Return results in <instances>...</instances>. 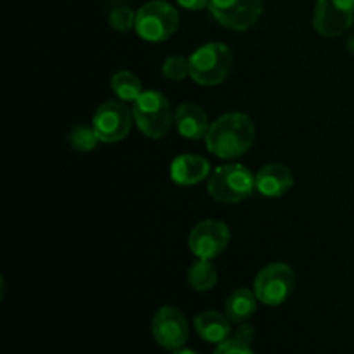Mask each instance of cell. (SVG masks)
<instances>
[{
  "mask_svg": "<svg viewBox=\"0 0 354 354\" xmlns=\"http://www.w3.org/2000/svg\"><path fill=\"white\" fill-rule=\"evenodd\" d=\"M254 123L244 113H228L213 121L206 135V147L220 159L244 156L254 142Z\"/></svg>",
  "mask_w": 354,
  "mask_h": 354,
  "instance_id": "1",
  "label": "cell"
},
{
  "mask_svg": "<svg viewBox=\"0 0 354 354\" xmlns=\"http://www.w3.org/2000/svg\"><path fill=\"white\" fill-rule=\"evenodd\" d=\"M234 52L220 41L206 44L189 57L190 78L203 86L220 85L230 75Z\"/></svg>",
  "mask_w": 354,
  "mask_h": 354,
  "instance_id": "2",
  "label": "cell"
},
{
  "mask_svg": "<svg viewBox=\"0 0 354 354\" xmlns=\"http://www.w3.org/2000/svg\"><path fill=\"white\" fill-rule=\"evenodd\" d=\"M131 113L138 130L152 140L165 137L175 121L169 100L159 90L142 92V95L133 102Z\"/></svg>",
  "mask_w": 354,
  "mask_h": 354,
  "instance_id": "3",
  "label": "cell"
},
{
  "mask_svg": "<svg viewBox=\"0 0 354 354\" xmlns=\"http://www.w3.org/2000/svg\"><path fill=\"white\" fill-rule=\"evenodd\" d=\"M256 189V175L244 165H225L207 180V194L216 203L237 204L248 199Z\"/></svg>",
  "mask_w": 354,
  "mask_h": 354,
  "instance_id": "4",
  "label": "cell"
},
{
  "mask_svg": "<svg viewBox=\"0 0 354 354\" xmlns=\"http://www.w3.org/2000/svg\"><path fill=\"white\" fill-rule=\"evenodd\" d=\"M178 24L180 14L171 3L165 0H152L138 9L135 31L142 40L161 44L176 33Z\"/></svg>",
  "mask_w": 354,
  "mask_h": 354,
  "instance_id": "5",
  "label": "cell"
},
{
  "mask_svg": "<svg viewBox=\"0 0 354 354\" xmlns=\"http://www.w3.org/2000/svg\"><path fill=\"white\" fill-rule=\"evenodd\" d=\"M296 273L286 263H272L259 270L254 279V294L266 306H280L292 294Z\"/></svg>",
  "mask_w": 354,
  "mask_h": 354,
  "instance_id": "6",
  "label": "cell"
},
{
  "mask_svg": "<svg viewBox=\"0 0 354 354\" xmlns=\"http://www.w3.org/2000/svg\"><path fill=\"white\" fill-rule=\"evenodd\" d=\"M133 113L123 100H107L93 113L92 127L97 138L104 144H116L128 137L131 130Z\"/></svg>",
  "mask_w": 354,
  "mask_h": 354,
  "instance_id": "7",
  "label": "cell"
},
{
  "mask_svg": "<svg viewBox=\"0 0 354 354\" xmlns=\"http://www.w3.org/2000/svg\"><path fill=\"white\" fill-rule=\"evenodd\" d=\"M211 16L228 30L245 31L258 23L263 0H209Z\"/></svg>",
  "mask_w": 354,
  "mask_h": 354,
  "instance_id": "8",
  "label": "cell"
},
{
  "mask_svg": "<svg viewBox=\"0 0 354 354\" xmlns=\"http://www.w3.org/2000/svg\"><path fill=\"white\" fill-rule=\"evenodd\" d=\"M354 23V0H317L313 26L325 38L341 37Z\"/></svg>",
  "mask_w": 354,
  "mask_h": 354,
  "instance_id": "9",
  "label": "cell"
},
{
  "mask_svg": "<svg viewBox=\"0 0 354 354\" xmlns=\"http://www.w3.org/2000/svg\"><path fill=\"white\" fill-rule=\"evenodd\" d=\"M230 230L223 221L204 220L192 228L189 235V249L199 259H214L227 249Z\"/></svg>",
  "mask_w": 354,
  "mask_h": 354,
  "instance_id": "10",
  "label": "cell"
},
{
  "mask_svg": "<svg viewBox=\"0 0 354 354\" xmlns=\"http://www.w3.org/2000/svg\"><path fill=\"white\" fill-rule=\"evenodd\" d=\"M152 335L161 348L175 351L183 348L189 339V322L180 310L173 306H162L152 318Z\"/></svg>",
  "mask_w": 354,
  "mask_h": 354,
  "instance_id": "11",
  "label": "cell"
},
{
  "mask_svg": "<svg viewBox=\"0 0 354 354\" xmlns=\"http://www.w3.org/2000/svg\"><path fill=\"white\" fill-rule=\"evenodd\" d=\"M292 171L280 162H270L256 173V189L261 196L270 197V199L282 197L292 189Z\"/></svg>",
  "mask_w": 354,
  "mask_h": 354,
  "instance_id": "12",
  "label": "cell"
},
{
  "mask_svg": "<svg viewBox=\"0 0 354 354\" xmlns=\"http://www.w3.org/2000/svg\"><path fill=\"white\" fill-rule=\"evenodd\" d=\"M209 162L203 156L182 154L176 156L169 168V175L176 185H197L209 176Z\"/></svg>",
  "mask_w": 354,
  "mask_h": 354,
  "instance_id": "13",
  "label": "cell"
},
{
  "mask_svg": "<svg viewBox=\"0 0 354 354\" xmlns=\"http://www.w3.org/2000/svg\"><path fill=\"white\" fill-rule=\"evenodd\" d=\"M175 124L176 130L182 137L189 140H201L206 138L207 130H209V120L203 107L196 104H180L175 111Z\"/></svg>",
  "mask_w": 354,
  "mask_h": 354,
  "instance_id": "14",
  "label": "cell"
},
{
  "mask_svg": "<svg viewBox=\"0 0 354 354\" xmlns=\"http://www.w3.org/2000/svg\"><path fill=\"white\" fill-rule=\"evenodd\" d=\"M232 322L228 320L227 315H221L214 310L203 311L194 320V327L203 341L211 342V344H221L232 334Z\"/></svg>",
  "mask_w": 354,
  "mask_h": 354,
  "instance_id": "15",
  "label": "cell"
},
{
  "mask_svg": "<svg viewBox=\"0 0 354 354\" xmlns=\"http://www.w3.org/2000/svg\"><path fill=\"white\" fill-rule=\"evenodd\" d=\"M256 308H258L256 294L249 289H239L232 292L225 303V315L232 324H244L256 313Z\"/></svg>",
  "mask_w": 354,
  "mask_h": 354,
  "instance_id": "16",
  "label": "cell"
},
{
  "mask_svg": "<svg viewBox=\"0 0 354 354\" xmlns=\"http://www.w3.org/2000/svg\"><path fill=\"white\" fill-rule=\"evenodd\" d=\"M111 88L123 102H135L142 95V83L131 71H118L111 78Z\"/></svg>",
  "mask_w": 354,
  "mask_h": 354,
  "instance_id": "17",
  "label": "cell"
},
{
  "mask_svg": "<svg viewBox=\"0 0 354 354\" xmlns=\"http://www.w3.org/2000/svg\"><path fill=\"white\" fill-rule=\"evenodd\" d=\"M189 283L194 290L199 292H207L213 289L218 282V273L213 263L207 259H199L189 268Z\"/></svg>",
  "mask_w": 354,
  "mask_h": 354,
  "instance_id": "18",
  "label": "cell"
},
{
  "mask_svg": "<svg viewBox=\"0 0 354 354\" xmlns=\"http://www.w3.org/2000/svg\"><path fill=\"white\" fill-rule=\"evenodd\" d=\"M97 142H100L97 138L95 130L93 127H86V124H78L71 130L69 133V144L73 145V149L78 152H90L97 145Z\"/></svg>",
  "mask_w": 354,
  "mask_h": 354,
  "instance_id": "19",
  "label": "cell"
},
{
  "mask_svg": "<svg viewBox=\"0 0 354 354\" xmlns=\"http://www.w3.org/2000/svg\"><path fill=\"white\" fill-rule=\"evenodd\" d=\"M162 75L171 82H182L187 76H190L189 69V59L182 57V55H171L162 64Z\"/></svg>",
  "mask_w": 354,
  "mask_h": 354,
  "instance_id": "20",
  "label": "cell"
},
{
  "mask_svg": "<svg viewBox=\"0 0 354 354\" xmlns=\"http://www.w3.org/2000/svg\"><path fill=\"white\" fill-rule=\"evenodd\" d=\"M135 19H137V12L130 9V7H116L109 12V24L116 31H130L135 28Z\"/></svg>",
  "mask_w": 354,
  "mask_h": 354,
  "instance_id": "21",
  "label": "cell"
},
{
  "mask_svg": "<svg viewBox=\"0 0 354 354\" xmlns=\"http://www.w3.org/2000/svg\"><path fill=\"white\" fill-rule=\"evenodd\" d=\"M213 354H254L251 346L237 341V339H227L225 342L218 344Z\"/></svg>",
  "mask_w": 354,
  "mask_h": 354,
  "instance_id": "22",
  "label": "cell"
},
{
  "mask_svg": "<svg viewBox=\"0 0 354 354\" xmlns=\"http://www.w3.org/2000/svg\"><path fill=\"white\" fill-rule=\"evenodd\" d=\"M234 339H237V341L251 346V342L254 341V327H252V325H249L248 322H244V324H241L237 327V330H235V334H234Z\"/></svg>",
  "mask_w": 354,
  "mask_h": 354,
  "instance_id": "23",
  "label": "cell"
},
{
  "mask_svg": "<svg viewBox=\"0 0 354 354\" xmlns=\"http://www.w3.org/2000/svg\"><path fill=\"white\" fill-rule=\"evenodd\" d=\"M180 7L187 10H203L206 9L209 0H176Z\"/></svg>",
  "mask_w": 354,
  "mask_h": 354,
  "instance_id": "24",
  "label": "cell"
},
{
  "mask_svg": "<svg viewBox=\"0 0 354 354\" xmlns=\"http://www.w3.org/2000/svg\"><path fill=\"white\" fill-rule=\"evenodd\" d=\"M171 354H201V353L194 351V349H189V348H178V349H175Z\"/></svg>",
  "mask_w": 354,
  "mask_h": 354,
  "instance_id": "25",
  "label": "cell"
}]
</instances>
